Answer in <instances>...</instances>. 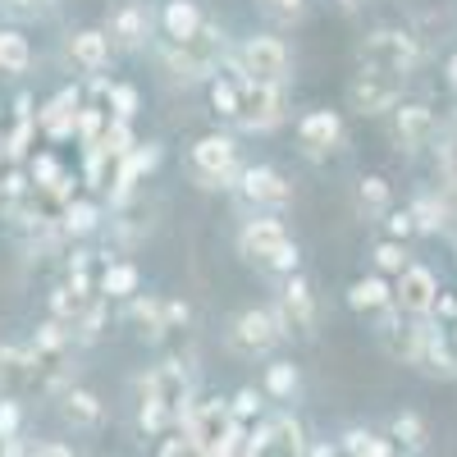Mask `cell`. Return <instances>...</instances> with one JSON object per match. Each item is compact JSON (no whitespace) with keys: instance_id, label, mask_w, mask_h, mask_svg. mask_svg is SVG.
<instances>
[{"instance_id":"obj_1","label":"cell","mask_w":457,"mask_h":457,"mask_svg":"<svg viewBox=\"0 0 457 457\" xmlns=\"http://www.w3.org/2000/svg\"><path fill=\"white\" fill-rule=\"evenodd\" d=\"M238 256L247 265H256L261 275H270V279H288L302 265V247L288 238L279 215H252L238 228Z\"/></svg>"},{"instance_id":"obj_2","label":"cell","mask_w":457,"mask_h":457,"mask_svg":"<svg viewBox=\"0 0 457 457\" xmlns=\"http://www.w3.org/2000/svg\"><path fill=\"white\" fill-rule=\"evenodd\" d=\"M224 79H238V83H256V87H288V69H293V55L288 46L279 42L275 32H252L243 37L238 51L224 55Z\"/></svg>"},{"instance_id":"obj_3","label":"cell","mask_w":457,"mask_h":457,"mask_svg":"<svg viewBox=\"0 0 457 457\" xmlns=\"http://www.w3.org/2000/svg\"><path fill=\"white\" fill-rule=\"evenodd\" d=\"M357 64L361 69H375V73H389V79L407 83L416 69H421V42L403 28H375L361 37L357 46Z\"/></svg>"},{"instance_id":"obj_4","label":"cell","mask_w":457,"mask_h":457,"mask_svg":"<svg viewBox=\"0 0 457 457\" xmlns=\"http://www.w3.org/2000/svg\"><path fill=\"white\" fill-rule=\"evenodd\" d=\"M279 343H288V338H284V329H279L270 307H247L224 329V348L234 353L238 361H265Z\"/></svg>"},{"instance_id":"obj_5","label":"cell","mask_w":457,"mask_h":457,"mask_svg":"<svg viewBox=\"0 0 457 457\" xmlns=\"http://www.w3.org/2000/svg\"><path fill=\"white\" fill-rule=\"evenodd\" d=\"M187 165H193V179H202V187H234L243 174V156L234 133H206L187 146Z\"/></svg>"},{"instance_id":"obj_6","label":"cell","mask_w":457,"mask_h":457,"mask_svg":"<svg viewBox=\"0 0 457 457\" xmlns=\"http://www.w3.org/2000/svg\"><path fill=\"white\" fill-rule=\"evenodd\" d=\"M270 312H275L284 338H316V320H320V316H316V293H312V279H307V275L279 279Z\"/></svg>"},{"instance_id":"obj_7","label":"cell","mask_w":457,"mask_h":457,"mask_svg":"<svg viewBox=\"0 0 457 457\" xmlns=\"http://www.w3.org/2000/svg\"><path fill=\"white\" fill-rule=\"evenodd\" d=\"M238 202H247L256 215H275L293 202V183L275 170V165H243L238 183H234Z\"/></svg>"},{"instance_id":"obj_8","label":"cell","mask_w":457,"mask_h":457,"mask_svg":"<svg viewBox=\"0 0 457 457\" xmlns=\"http://www.w3.org/2000/svg\"><path fill=\"white\" fill-rule=\"evenodd\" d=\"M353 114L361 120H375V114H394V105L403 101V83L389 79V73H375V69H357L348 79V92H343Z\"/></svg>"},{"instance_id":"obj_9","label":"cell","mask_w":457,"mask_h":457,"mask_svg":"<svg viewBox=\"0 0 457 457\" xmlns=\"http://www.w3.org/2000/svg\"><path fill=\"white\" fill-rule=\"evenodd\" d=\"M151 28H156V19H151V10L142 5V0H120V5H110L101 32L110 37L114 55H137L151 42Z\"/></svg>"},{"instance_id":"obj_10","label":"cell","mask_w":457,"mask_h":457,"mask_svg":"<svg viewBox=\"0 0 457 457\" xmlns=\"http://www.w3.org/2000/svg\"><path fill=\"white\" fill-rule=\"evenodd\" d=\"M142 394H151L156 403H165L170 411H174V426H179V416L197 403V385H193V370H187L179 357H170V361H161L156 370H151L146 379H142Z\"/></svg>"},{"instance_id":"obj_11","label":"cell","mask_w":457,"mask_h":457,"mask_svg":"<svg viewBox=\"0 0 457 457\" xmlns=\"http://www.w3.org/2000/svg\"><path fill=\"white\" fill-rule=\"evenodd\" d=\"M243 101H238V129L247 133H270L288 120V92L284 87H256V83H238Z\"/></svg>"},{"instance_id":"obj_12","label":"cell","mask_w":457,"mask_h":457,"mask_svg":"<svg viewBox=\"0 0 457 457\" xmlns=\"http://www.w3.org/2000/svg\"><path fill=\"white\" fill-rule=\"evenodd\" d=\"M435 297H439V279L430 265H407V270L394 279V307L407 316V320H430L435 312Z\"/></svg>"},{"instance_id":"obj_13","label":"cell","mask_w":457,"mask_h":457,"mask_svg":"<svg viewBox=\"0 0 457 457\" xmlns=\"http://www.w3.org/2000/svg\"><path fill=\"white\" fill-rule=\"evenodd\" d=\"M394 142L398 151H426L439 142V114L426 101H398L394 105Z\"/></svg>"},{"instance_id":"obj_14","label":"cell","mask_w":457,"mask_h":457,"mask_svg":"<svg viewBox=\"0 0 457 457\" xmlns=\"http://www.w3.org/2000/svg\"><path fill=\"white\" fill-rule=\"evenodd\" d=\"M411 366L421 375H430V379H457V348H453V338H448L444 325L421 320V338H416Z\"/></svg>"},{"instance_id":"obj_15","label":"cell","mask_w":457,"mask_h":457,"mask_svg":"<svg viewBox=\"0 0 457 457\" xmlns=\"http://www.w3.org/2000/svg\"><path fill=\"white\" fill-rule=\"evenodd\" d=\"M55 411H60V426L73 430V435H96L105 426V398L87 385H73L55 398Z\"/></svg>"},{"instance_id":"obj_16","label":"cell","mask_w":457,"mask_h":457,"mask_svg":"<svg viewBox=\"0 0 457 457\" xmlns=\"http://www.w3.org/2000/svg\"><path fill=\"white\" fill-rule=\"evenodd\" d=\"M161 165V146L156 142H137L129 156L114 165V174H110V206L120 211V206H129L133 202V193H137V183Z\"/></svg>"},{"instance_id":"obj_17","label":"cell","mask_w":457,"mask_h":457,"mask_svg":"<svg viewBox=\"0 0 457 457\" xmlns=\"http://www.w3.org/2000/svg\"><path fill=\"white\" fill-rule=\"evenodd\" d=\"M343 142V114L338 110H307L297 120V146L307 156H329Z\"/></svg>"},{"instance_id":"obj_18","label":"cell","mask_w":457,"mask_h":457,"mask_svg":"<svg viewBox=\"0 0 457 457\" xmlns=\"http://www.w3.org/2000/svg\"><path fill=\"white\" fill-rule=\"evenodd\" d=\"M79 110H83V92L64 87V92H55L42 110H37V129H42L51 142H69L73 133H79Z\"/></svg>"},{"instance_id":"obj_19","label":"cell","mask_w":457,"mask_h":457,"mask_svg":"<svg viewBox=\"0 0 457 457\" xmlns=\"http://www.w3.org/2000/svg\"><path fill=\"white\" fill-rule=\"evenodd\" d=\"M64 51H69L73 64L87 73V79H101V73L110 69V60H114V46H110V37L101 28H73Z\"/></svg>"},{"instance_id":"obj_20","label":"cell","mask_w":457,"mask_h":457,"mask_svg":"<svg viewBox=\"0 0 457 457\" xmlns=\"http://www.w3.org/2000/svg\"><path fill=\"white\" fill-rule=\"evenodd\" d=\"M37 389V357L28 343H0V394L19 398Z\"/></svg>"},{"instance_id":"obj_21","label":"cell","mask_w":457,"mask_h":457,"mask_svg":"<svg viewBox=\"0 0 457 457\" xmlns=\"http://www.w3.org/2000/svg\"><path fill=\"white\" fill-rule=\"evenodd\" d=\"M385 439L394 444L398 457H426V453H430V426H426V416L411 411V407H403V411L389 416Z\"/></svg>"},{"instance_id":"obj_22","label":"cell","mask_w":457,"mask_h":457,"mask_svg":"<svg viewBox=\"0 0 457 457\" xmlns=\"http://www.w3.org/2000/svg\"><path fill=\"white\" fill-rule=\"evenodd\" d=\"M161 42H187V37H197L202 32V23H206V14H202V5L197 0H165V10H161Z\"/></svg>"},{"instance_id":"obj_23","label":"cell","mask_w":457,"mask_h":457,"mask_svg":"<svg viewBox=\"0 0 457 457\" xmlns=\"http://www.w3.org/2000/svg\"><path fill=\"white\" fill-rule=\"evenodd\" d=\"M261 394L265 403H297L302 398V370L288 357H270L261 370Z\"/></svg>"},{"instance_id":"obj_24","label":"cell","mask_w":457,"mask_h":457,"mask_svg":"<svg viewBox=\"0 0 457 457\" xmlns=\"http://www.w3.org/2000/svg\"><path fill=\"white\" fill-rule=\"evenodd\" d=\"M96 293L105 302H133L142 293V270H137L133 261L114 256V261H105V270L96 275Z\"/></svg>"},{"instance_id":"obj_25","label":"cell","mask_w":457,"mask_h":457,"mask_svg":"<svg viewBox=\"0 0 457 457\" xmlns=\"http://www.w3.org/2000/svg\"><path fill=\"white\" fill-rule=\"evenodd\" d=\"M348 307L357 316H379V312H389L394 307V284L385 275H361L348 284Z\"/></svg>"},{"instance_id":"obj_26","label":"cell","mask_w":457,"mask_h":457,"mask_svg":"<svg viewBox=\"0 0 457 457\" xmlns=\"http://www.w3.org/2000/svg\"><path fill=\"white\" fill-rule=\"evenodd\" d=\"M96 228H105V211H101L92 197H73V202L60 211V234L73 238V243H79V238H92Z\"/></svg>"},{"instance_id":"obj_27","label":"cell","mask_w":457,"mask_h":457,"mask_svg":"<svg viewBox=\"0 0 457 457\" xmlns=\"http://www.w3.org/2000/svg\"><path fill=\"white\" fill-rule=\"evenodd\" d=\"M32 69V37L14 23H0V73H28Z\"/></svg>"},{"instance_id":"obj_28","label":"cell","mask_w":457,"mask_h":457,"mask_svg":"<svg viewBox=\"0 0 457 457\" xmlns=\"http://www.w3.org/2000/svg\"><path fill=\"white\" fill-rule=\"evenodd\" d=\"M129 320L137 325L142 338L156 343L161 334H170V329H165V297H156V293H137V297L129 302Z\"/></svg>"},{"instance_id":"obj_29","label":"cell","mask_w":457,"mask_h":457,"mask_svg":"<svg viewBox=\"0 0 457 457\" xmlns=\"http://www.w3.org/2000/svg\"><path fill=\"white\" fill-rule=\"evenodd\" d=\"M357 206L366 215H389L394 211V187L385 174H361L357 179Z\"/></svg>"},{"instance_id":"obj_30","label":"cell","mask_w":457,"mask_h":457,"mask_svg":"<svg viewBox=\"0 0 457 457\" xmlns=\"http://www.w3.org/2000/svg\"><path fill=\"white\" fill-rule=\"evenodd\" d=\"M137 430H142L146 439H165V435L174 430V411H170L165 403H156L151 394H142V398H137Z\"/></svg>"},{"instance_id":"obj_31","label":"cell","mask_w":457,"mask_h":457,"mask_svg":"<svg viewBox=\"0 0 457 457\" xmlns=\"http://www.w3.org/2000/svg\"><path fill=\"white\" fill-rule=\"evenodd\" d=\"M206 92H211V110L220 114V120L238 124V101H243V87H238V79H224V73H215V79L206 83Z\"/></svg>"},{"instance_id":"obj_32","label":"cell","mask_w":457,"mask_h":457,"mask_svg":"<svg viewBox=\"0 0 457 457\" xmlns=\"http://www.w3.org/2000/svg\"><path fill=\"white\" fill-rule=\"evenodd\" d=\"M370 265H375V275H385V279L394 275V279H398V275L407 270V265H411V256H407V247H403V243L379 238V243L370 247Z\"/></svg>"},{"instance_id":"obj_33","label":"cell","mask_w":457,"mask_h":457,"mask_svg":"<svg viewBox=\"0 0 457 457\" xmlns=\"http://www.w3.org/2000/svg\"><path fill=\"white\" fill-rule=\"evenodd\" d=\"M228 411H234V421L243 430H252V421H265V394L256 385H247V389H238L234 398H228Z\"/></svg>"},{"instance_id":"obj_34","label":"cell","mask_w":457,"mask_h":457,"mask_svg":"<svg viewBox=\"0 0 457 457\" xmlns=\"http://www.w3.org/2000/svg\"><path fill=\"white\" fill-rule=\"evenodd\" d=\"M101 151H105V156L114 161V165H120L124 156H129V151L137 146V137H133V124H124V120H110L105 124V133H101V142H96Z\"/></svg>"},{"instance_id":"obj_35","label":"cell","mask_w":457,"mask_h":457,"mask_svg":"<svg viewBox=\"0 0 457 457\" xmlns=\"http://www.w3.org/2000/svg\"><path fill=\"white\" fill-rule=\"evenodd\" d=\"M23 170H28V179H32L37 193H46V187H55V183L69 174V170L51 156V151H37V156H28V165H23Z\"/></svg>"},{"instance_id":"obj_36","label":"cell","mask_w":457,"mask_h":457,"mask_svg":"<svg viewBox=\"0 0 457 457\" xmlns=\"http://www.w3.org/2000/svg\"><path fill=\"white\" fill-rule=\"evenodd\" d=\"M407 211H411L416 234H439V228L448 224V206H444V202H435V197H416Z\"/></svg>"},{"instance_id":"obj_37","label":"cell","mask_w":457,"mask_h":457,"mask_svg":"<svg viewBox=\"0 0 457 457\" xmlns=\"http://www.w3.org/2000/svg\"><path fill=\"white\" fill-rule=\"evenodd\" d=\"M137 105H142V96H137V87H133V83H110V96H105L110 120H124V124H133Z\"/></svg>"},{"instance_id":"obj_38","label":"cell","mask_w":457,"mask_h":457,"mask_svg":"<svg viewBox=\"0 0 457 457\" xmlns=\"http://www.w3.org/2000/svg\"><path fill=\"white\" fill-rule=\"evenodd\" d=\"M0 439H23V403L0 398Z\"/></svg>"},{"instance_id":"obj_39","label":"cell","mask_w":457,"mask_h":457,"mask_svg":"<svg viewBox=\"0 0 457 457\" xmlns=\"http://www.w3.org/2000/svg\"><path fill=\"white\" fill-rule=\"evenodd\" d=\"M385 234H389V243H403V247H407V238L416 234V224H411V211H407V206H394V211L385 215Z\"/></svg>"},{"instance_id":"obj_40","label":"cell","mask_w":457,"mask_h":457,"mask_svg":"<svg viewBox=\"0 0 457 457\" xmlns=\"http://www.w3.org/2000/svg\"><path fill=\"white\" fill-rule=\"evenodd\" d=\"M265 10H270L275 19H284V23H297L302 14H307V0H261Z\"/></svg>"},{"instance_id":"obj_41","label":"cell","mask_w":457,"mask_h":457,"mask_svg":"<svg viewBox=\"0 0 457 457\" xmlns=\"http://www.w3.org/2000/svg\"><path fill=\"white\" fill-rule=\"evenodd\" d=\"M430 320H435V325H444V329H448V325H457V293H444V288H439Z\"/></svg>"},{"instance_id":"obj_42","label":"cell","mask_w":457,"mask_h":457,"mask_svg":"<svg viewBox=\"0 0 457 457\" xmlns=\"http://www.w3.org/2000/svg\"><path fill=\"white\" fill-rule=\"evenodd\" d=\"M28 457H73V448L64 439H32V453Z\"/></svg>"},{"instance_id":"obj_43","label":"cell","mask_w":457,"mask_h":457,"mask_svg":"<svg viewBox=\"0 0 457 457\" xmlns=\"http://www.w3.org/2000/svg\"><path fill=\"white\" fill-rule=\"evenodd\" d=\"M193 320V312H187V302H165V329H179Z\"/></svg>"},{"instance_id":"obj_44","label":"cell","mask_w":457,"mask_h":457,"mask_svg":"<svg viewBox=\"0 0 457 457\" xmlns=\"http://www.w3.org/2000/svg\"><path fill=\"white\" fill-rule=\"evenodd\" d=\"M444 73H448V87H453V92H457V51H453V55H448V64H444Z\"/></svg>"},{"instance_id":"obj_45","label":"cell","mask_w":457,"mask_h":457,"mask_svg":"<svg viewBox=\"0 0 457 457\" xmlns=\"http://www.w3.org/2000/svg\"><path fill=\"white\" fill-rule=\"evenodd\" d=\"M334 5H338V10H348V14H353V10L361 5V0H334Z\"/></svg>"},{"instance_id":"obj_46","label":"cell","mask_w":457,"mask_h":457,"mask_svg":"<svg viewBox=\"0 0 457 457\" xmlns=\"http://www.w3.org/2000/svg\"><path fill=\"white\" fill-rule=\"evenodd\" d=\"M448 338H453V348H457V325H448Z\"/></svg>"},{"instance_id":"obj_47","label":"cell","mask_w":457,"mask_h":457,"mask_svg":"<svg viewBox=\"0 0 457 457\" xmlns=\"http://www.w3.org/2000/svg\"><path fill=\"white\" fill-rule=\"evenodd\" d=\"M0 165H5V137H0Z\"/></svg>"},{"instance_id":"obj_48","label":"cell","mask_w":457,"mask_h":457,"mask_svg":"<svg viewBox=\"0 0 457 457\" xmlns=\"http://www.w3.org/2000/svg\"><path fill=\"white\" fill-rule=\"evenodd\" d=\"M0 457H5V439H0Z\"/></svg>"},{"instance_id":"obj_49","label":"cell","mask_w":457,"mask_h":457,"mask_svg":"<svg viewBox=\"0 0 457 457\" xmlns=\"http://www.w3.org/2000/svg\"><path fill=\"white\" fill-rule=\"evenodd\" d=\"M0 398H5V394H0Z\"/></svg>"}]
</instances>
